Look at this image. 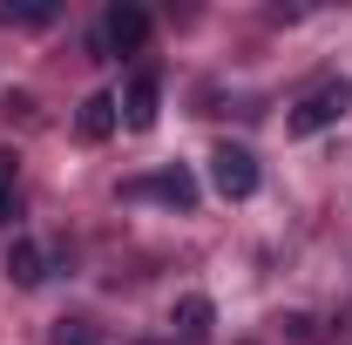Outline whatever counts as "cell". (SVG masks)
Wrapping results in <instances>:
<instances>
[{
  "label": "cell",
  "mask_w": 352,
  "mask_h": 345,
  "mask_svg": "<svg viewBox=\"0 0 352 345\" xmlns=\"http://www.w3.org/2000/svg\"><path fill=\"white\" fill-rule=\"evenodd\" d=\"M346 115H352V82L339 75V82H318V88H311L305 102L292 109L285 129H292V135H318V129H332V122H346Z\"/></svg>",
  "instance_id": "obj_1"
},
{
  "label": "cell",
  "mask_w": 352,
  "mask_h": 345,
  "mask_svg": "<svg viewBox=\"0 0 352 345\" xmlns=\"http://www.w3.org/2000/svg\"><path fill=\"white\" fill-rule=\"evenodd\" d=\"M210 183H217V197H230V203L258 197V156L244 142H217L210 149Z\"/></svg>",
  "instance_id": "obj_2"
},
{
  "label": "cell",
  "mask_w": 352,
  "mask_h": 345,
  "mask_svg": "<svg viewBox=\"0 0 352 345\" xmlns=\"http://www.w3.org/2000/svg\"><path fill=\"white\" fill-rule=\"evenodd\" d=\"M142 41H149V14H142L135 0H116V7L102 14V34H95V47H109V54H135Z\"/></svg>",
  "instance_id": "obj_3"
},
{
  "label": "cell",
  "mask_w": 352,
  "mask_h": 345,
  "mask_svg": "<svg viewBox=\"0 0 352 345\" xmlns=\"http://www.w3.org/2000/svg\"><path fill=\"white\" fill-rule=\"evenodd\" d=\"M122 197H156V203H170V210H197V176L176 163V170H156V176L122 183Z\"/></svg>",
  "instance_id": "obj_4"
},
{
  "label": "cell",
  "mask_w": 352,
  "mask_h": 345,
  "mask_svg": "<svg viewBox=\"0 0 352 345\" xmlns=\"http://www.w3.org/2000/svg\"><path fill=\"white\" fill-rule=\"evenodd\" d=\"M156 115H163V82H156V68H135L129 95H122V122L129 129H156Z\"/></svg>",
  "instance_id": "obj_5"
},
{
  "label": "cell",
  "mask_w": 352,
  "mask_h": 345,
  "mask_svg": "<svg viewBox=\"0 0 352 345\" xmlns=\"http://www.w3.org/2000/svg\"><path fill=\"white\" fill-rule=\"evenodd\" d=\"M116 122H122V95H109V88H95V95L82 102V115H75V129H82L88 142L116 135Z\"/></svg>",
  "instance_id": "obj_6"
},
{
  "label": "cell",
  "mask_w": 352,
  "mask_h": 345,
  "mask_svg": "<svg viewBox=\"0 0 352 345\" xmlns=\"http://www.w3.org/2000/svg\"><path fill=\"white\" fill-rule=\"evenodd\" d=\"M170 325L183 332V339H210V325H217V304L204 298V291H183V298H176V311H170Z\"/></svg>",
  "instance_id": "obj_7"
},
{
  "label": "cell",
  "mask_w": 352,
  "mask_h": 345,
  "mask_svg": "<svg viewBox=\"0 0 352 345\" xmlns=\"http://www.w3.org/2000/svg\"><path fill=\"white\" fill-rule=\"evenodd\" d=\"M7 278H14L21 291H34V285L47 278V258H41L34 237H14V244H7Z\"/></svg>",
  "instance_id": "obj_8"
},
{
  "label": "cell",
  "mask_w": 352,
  "mask_h": 345,
  "mask_svg": "<svg viewBox=\"0 0 352 345\" xmlns=\"http://www.w3.org/2000/svg\"><path fill=\"white\" fill-rule=\"evenodd\" d=\"M0 21H7V27L41 34V27H54V21H61V7H54V0H0Z\"/></svg>",
  "instance_id": "obj_9"
},
{
  "label": "cell",
  "mask_w": 352,
  "mask_h": 345,
  "mask_svg": "<svg viewBox=\"0 0 352 345\" xmlns=\"http://www.w3.org/2000/svg\"><path fill=\"white\" fill-rule=\"evenodd\" d=\"M14 176H21V163H14V149H0V223L14 216Z\"/></svg>",
  "instance_id": "obj_10"
},
{
  "label": "cell",
  "mask_w": 352,
  "mask_h": 345,
  "mask_svg": "<svg viewBox=\"0 0 352 345\" xmlns=\"http://www.w3.org/2000/svg\"><path fill=\"white\" fill-rule=\"evenodd\" d=\"M54 345H102V339H95L88 318H61V325H54Z\"/></svg>",
  "instance_id": "obj_11"
}]
</instances>
